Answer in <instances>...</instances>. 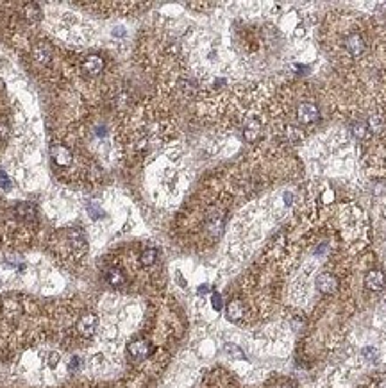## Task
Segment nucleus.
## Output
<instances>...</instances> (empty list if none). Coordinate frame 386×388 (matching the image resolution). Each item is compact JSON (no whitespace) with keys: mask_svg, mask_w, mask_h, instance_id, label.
<instances>
[{"mask_svg":"<svg viewBox=\"0 0 386 388\" xmlns=\"http://www.w3.org/2000/svg\"><path fill=\"white\" fill-rule=\"evenodd\" d=\"M68 245H70L72 252L75 258H82L88 252V242H86V234L81 229H70L68 231Z\"/></svg>","mask_w":386,"mask_h":388,"instance_id":"nucleus-1","label":"nucleus"},{"mask_svg":"<svg viewBox=\"0 0 386 388\" xmlns=\"http://www.w3.org/2000/svg\"><path fill=\"white\" fill-rule=\"evenodd\" d=\"M127 353H129V356L133 358L134 361H143L151 356L152 347L147 340H134V342H131L129 346H127Z\"/></svg>","mask_w":386,"mask_h":388,"instance_id":"nucleus-2","label":"nucleus"},{"mask_svg":"<svg viewBox=\"0 0 386 388\" xmlns=\"http://www.w3.org/2000/svg\"><path fill=\"white\" fill-rule=\"evenodd\" d=\"M318 118H320V111L313 102H302L301 106L297 107V120L301 122V124H306V125L315 124Z\"/></svg>","mask_w":386,"mask_h":388,"instance_id":"nucleus-3","label":"nucleus"},{"mask_svg":"<svg viewBox=\"0 0 386 388\" xmlns=\"http://www.w3.org/2000/svg\"><path fill=\"white\" fill-rule=\"evenodd\" d=\"M97 328H98V318H97V315H93V313L84 315V317H81L77 322L79 335L84 336V338H92V336L97 333Z\"/></svg>","mask_w":386,"mask_h":388,"instance_id":"nucleus-4","label":"nucleus"},{"mask_svg":"<svg viewBox=\"0 0 386 388\" xmlns=\"http://www.w3.org/2000/svg\"><path fill=\"white\" fill-rule=\"evenodd\" d=\"M104 70V59L97 54H90L84 61H82V72L86 77H98Z\"/></svg>","mask_w":386,"mask_h":388,"instance_id":"nucleus-5","label":"nucleus"},{"mask_svg":"<svg viewBox=\"0 0 386 388\" xmlns=\"http://www.w3.org/2000/svg\"><path fill=\"white\" fill-rule=\"evenodd\" d=\"M50 156H52L54 163H56L57 166H61V168L70 166L72 159H74L70 148L65 147V145H52V147H50Z\"/></svg>","mask_w":386,"mask_h":388,"instance_id":"nucleus-6","label":"nucleus"},{"mask_svg":"<svg viewBox=\"0 0 386 388\" xmlns=\"http://www.w3.org/2000/svg\"><path fill=\"white\" fill-rule=\"evenodd\" d=\"M344 47H345V50H347L349 56H352V57H359L367 50L365 39H363V36H359V34L347 36V38H345Z\"/></svg>","mask_w":386,"mask_h":388,"instance_id":"nucleus-7","label":"nucleus"},{"mask_svg":"<svg viewBox=\"0 0 386 388\" xmlns=\"http://www.w3.org/2000/svg\"><path fill=\"white\" fill-rule=\"evenodd\" d=\"M316 288H318V292L326 293V295H331V293H334L338 290V279L334 277L333 274H329V272L320 274L318 277H316Z\"/></svg>","mask_w":386,"mask_h":388,"instance_id":"nucleus-8","label":"nucleus"},{"mask_svg":"<svg viewBox=\"0 0 386 388\" xmlns=\"http://www.w3.org/2000/svg\"><path fill=\"white\" fill-rule=\"evenodd\" d=\"M32 59H34L36 64L45 67V64H49L50 59H52V49H50L47 43H36V45L32 47Z\"/></svg>","mask_w":386,"mask_h":388,"instance_id":"nucleus-9","label":"nucleus"},{"mask_svg":"<svg viewBox=\"0 0 386 388\" xmlns=\"http://www.w3.org/2000/svg\"><path fill=\"white\" fill-rule=\"evenodd\" d=\"M386 277L381 270H370L365 277V286L370 292H381L384 288Z\"/></svg>","mask_w":386,"mask_h":388,"instance_id":"nucleus-10","label":"nucleus"},{"mask_svg":"<svg viewBox=\"0 0 386 388\" xmlns=\"http://www.w3.org/2000/svg\"><path fill=\"white\" fill-rule=\"evenodd\" d=\"M206 227L213 236H220L222 229H224V217H222V213L211 209L209 215H207V220H206Z\"/></svg>","mask_w":386,"mask_h":388,"instance_id":"nucleus-11","label":"nucleus"},{"mask_svg":"<svg viewBox=\"0 0 386 388\" xmlns=\"http://www.w3.org/2000/svg\"><path fill=\"white\" fill-rule=\"evenodd\" d=\"M243 313H245V308H243L242 300L234 299L231 300V303L227 304V308H225V315H227V318L231 322H238L243 318Z\"/></svg>","mask_w":386,"mask_h":388,"instance_id":"nucleus-12","label":"nucleus"},{"mask_svg":"<svg viewBox=\"0 0 386 388\" xmlns=\"http://www.w3.org/2000/svg\"><path fill=\"white\" fill-rule=\"evenodd\" d=\"M14 213H16V217L22 222H32V220H36V208L32 204H29V202H20L16 206V209H14Z\"/></svg>","mask_w":386,"mask_h":388,"instance_id":"nucleus-13","label":"nucleus"},{"mask_svg":"<svg viewBox=\"0 0 386 388\" xmlns=\"http://www.w3.org/2000/svg\"><path fill=\"white\" fill-rule=\"evenodd\" d=\"M105 281L111 286L118 288V286L125 285V275H123V272L120 270V268H109V270L105 272Z\"/></svg>","mask_w":386,"mask_h":388,"instance_id":"nucleus-14","label":"nucleus"},{"mask_svg":"<svg viewBox=\"0 0 386 388\" xmlns=\"http://www.w3.org/2000/svg\"><path fill=\"white\" fill-rule=\"evenodd\" d=\"M24 14H25V20L27 21H31V24H38L39 20H41V7L38 6V4H34V2H31V4H27L25 6V11H24Z\"/></svg>","mask_w":386,"mask_h":388,"instance_id":"nucleus-15","label":"nucleus"},{"mask_svg":"<svg viewBox=\"0 0 386 388\" xmlns=\"http://www.w3.org/2000/svg\"><path fill=\"white\" fill-rule=\"evenodd\" d=\"M156 260H158V251L156 249H145L143 252H141V265H145V267H151V265L156 263Z\"/></svg>","mask_w":386,"mask_h":388,"instance_id":"nucleus-16","label":"nucleus"},{"mask_svg":"<svg viewBox=\"0 0 386 388\" xmlns=\"http://www.w3.org/2000/svg\"><path fill=\"white\" fill-rule=\"evenodd\" d=\"M224 353L227 354V356L234 358V360H243V358H245L243 351L240 349L238 346H234V343H225V346H224Z\"/></svg>","mask_w":386,"mask_h":388,"instance_id":"nucleus-17","label":"nucleus"},{"mask_svg":"<svg viewBox=\"0 0 386 388\" xmlns=\"http://www.w3.org/2000/svg\"><path fill=\"white\" fill-rule=\"evenodd\" d=\"M243 134H245V138L249 141H254L258 136H260V124H258V122H250L249 125H245Z\"/></svg>","mask_w":386,"mask_h":388,"instance_id":"nucleus-18","label":"nucleus"},{"mask_svg":"<svg viewBox=\"0 0 386 388\" xmlns=\"http://www.w3.org/2000/svg\"><path fill=\"white\" fill-rule=\"evenodd\" d=\"M88 215L92 217L93 220H97V219H102V217H104L105 213H104L102 206L98 204L97 201H92V202H88Z\"/></svg>","mask_w":386,"mask_h":388,"instance_id":"nucleus-19","label":"nucleus"},{"mask_svg":"<svg viewBox=\"0 0 386 388\" xmlns=\"http://www.w3.org/2000/svg\"><path fill=\"white\" fill-rule=\"evenodd\" d=\"M352 133L356 134V138H367L370 131L365 122H356V124H352Z\"/></svg>","mask_w":386,"mask_h":388,"instance_id":"nucleus-20","label":"nucleus"},{"mask_svg":"<svg viewBox=\"0 0 386 388\" xmlns=\"http://www.w3.org/2000/svg\"><path fill=\"white\" fill-rule=\"evenodd\" d=\"M0 188H2L4 191H9L11 188H13V183H11V179L7 177V174L4 172V170H0Z\"/></svg>","mask_w":386,"mask_h":388,"instance_id":"nucleus-21","label":"nucleus"},{"mask_svg":"<svg viewBox=\"0 0 386 388\" xmlns=\"http://www.w3.org/2000/svg\"><path fill=\"white\" fill-rule=\"evenodd\" d=\"M61 361V356L59 353H50L49 358H47V363H49V367H56L57 363Z\"/></svg>","mask_w":386,"mask_h":388,"instance_id":"nucleus-22","label":"nucleus"},{"mask_svg":"<svg viewBox=\"0 0 386 388\" xmlns=\"http://www.w3.org/2000/svg\"><path fill=\"white\" fill-rule=\"evenodd\" d=\"M82 367V360L79 356H74L70 360V371H79Z\"/></svg>","mask_w":386,"mask_h":388,"instance_id":"nucleus-23","label":"nucleus"},{"mask_svg":"<svg viewBox=\"0 0 386 388\" xmlns=\"http://www.w3.org/2000/svg\"><path fill=\"white\" fill-rule=\"evenodd\" d=\"M211 303H213V308L217 311L222 310V297L218 295V293H213V297H211Z\"/></svg>","mask_w":386,"mask_h":388,"instance_id":"nucleus-24","label":"nucleus"},{"mask_svg":"<svg viewBox=\"0 0 386 388\" xmlns=\"http://www.w3.org/2000/svg\"><path fill=\"white\" fill-rule=\"evenodd\" d=\"M363 354H367V358H369V360H376L377 351L376 349H365V351H363Z\"/></svg>","mask_w":386,"mask_h":388,"instance_id":"nucleus-25","label":"nucleus"},{"mask_svg":"<svg viewBox=\"0 0 386 388\" xmlns=\"http://www.w3.org/2000/svg\"><path fill=\"white\" fill-rule=\"evenodd\" d=\"M7 133H9V127H7L4 122H0V138H6Z\"/></svg>","mask_w":386,"mask_h":388,"instance_id":"nucleus-26","label":"nucleus"},{"mask_svg":"<svg viewBox=\"0 0 386 388\" xmlns=\"http://www.w3.org/2000/svg\"><path fill=\"white\" fill-rule=\"evenodd\" d=\"M281 388H295L293 385H288V383H286V385H283Z\"/></svg>","mask_w":386,"mask_h":388,"instance_id":"nucleus-27","label":"nucleus"}]
</instances>
